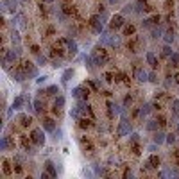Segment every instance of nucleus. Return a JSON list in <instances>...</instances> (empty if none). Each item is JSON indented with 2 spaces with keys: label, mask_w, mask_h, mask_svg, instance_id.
Here are the masks:
<instances>
[{
  "label": "nucleus",
  "mask_w": 179,
  "mask_h": 179,
  "mask_svg": "<svg viewBox=\"0 0 179 179\" xmlns=\"http://www.w3.org/2000/svg\"><path fill=\"white\" fill-rule=\"evenodd\" d=\"M45 79H47V77H45V75H41V77L36 79V82H38V84H41V82H45Z\"/></svg>",
  "instance_id": "36"
},
{
  "label": "nucleus",
  "mask_w": 179,
  "mask_h": 179,
  "mask_svg": "<svg viewBox=\"0 0 179 179\" xmlns=\"http://www.w3.org/2000/svg\"><path fill=\"white\" fill-rule=\"evenodd\" d=\"M41 109H43V102L40 99H36L34 100V111H36V113H40Z\"/></svg>",
  "instance_id": "19"
},
{
  "label": "nucleus",
  "mask_w": 179,
  "mask_h": 179,
  "mask_svg": "<svg viewBox=\"0 0 179 179\" xmlns=\"http://www.w3.org/2000/svg\"><path fill=\"white\" fill-rule=\"evenodd\" d=\"M38 63H40V64H45V63H47V59H45L43 56H38Z\"/></svg>",
  "instance_id": "34"
},
{
  "label": "nucleus",
  "mask_w": 179,
  "mask_h": 179,
  "mask_svg": "<svg viewBox=\"0 0 179 179\" xmlns=\"http://www.w3.org/2000/svg\"><path fill=\"white\" fill-rule=\"evenodd\" d=\"M72 75H73V70H64V73H63V84H66V82L70 81Z\"/></svg>",
  "instance_id": "14"
},
{
  "label": "nucleus",
  "mask_w": 179,
  "mask_h": 179,
  "mask_svg": "<svg viewBox=\"0 0 179 179\" xmlns=\"http://www.w3.org/2000/svg\"><path fill=\"white\" fill-rule=\"evenodd\" d=\"M170 63L174 66H179V54H172L170 56Z\"/></svg>",
  "instance_id": "20"
},
{
  "label": "nucleus",
  "mask_w": 179,
  "mask_h": 179,
  "mask_svg": "<svg viewBox=\"0 0 179 179\" xmlns=\"http://www.w3.org/2000/svg\"><path fill=\"white\" fill-rule=\"evenodd\" d=\"M95 174H100V176H104V168H99V167H95Z\"/></svg>",
  "instance_id": "35"
},
{
  "label": "nucleus",
  "mask_w": 179,
  "mask_h": 179,
  "mask_svg": "<svg viewBox=\"0 0 179 179\" xmlns=\"http://www.w3.org/2000/svg\"><path fill=\"white\" fill-rule=\"evenodd\" d=\"M45 129H36L34 133H32V140H34L38 145H43L45 143V133H43Z\"/></svg>",
  "instance_id": "2"
},
{
  "label": "nucleus",
  "mask_w": 179,
  "mask_h": 179,
  "mask_svg": "<svg viewBox=\"0 0 179 179\" xmlns=\"http://www.w3.org/2000/svg\"><path fill=\"white\" fill-rule=\"evenodd\" d=\"M149 81H150V82H158V75L154 73V72H152V73H149Z\"/></svg>",
  "instance_id": "31"
},
{
  "label": "nucleus",
  "mask_w": 179,
  "mask_h": 179,
  "mask_svg": "<svg viewBox=\"0 0 179 179\" xmlns=\"http://www.w3.org/2000/svg\"><path fill=\"white\" fill-rule=\"evenodd\" d=\"M138 140H140V138H138V134H136V133H133V134H131V142H138Z\"/></svg>",
  "instance_id": "37"
},
{
  "label": "nucleus",
  "mask_w": 179,
  "mask_h": 179,
  "mask_svg": "<svg viewBox=\"0 0 179 179\" xmlns=\"http://www.w3.org/2000/svg\"><path fill=\"white\" fill-rule=\"evenodd\" d=\"M52 66H54V68H59V66H61V61H54V64H52Z\"/></svg>",
  "instance_id": "39"
},
{
  "label": "nucleus",
  "mask_w": 179,
  "mask_h": 179,
  "mask_svg": "<svg viewBox=\"0 0 179 179\" xmlns=\"http://www.w3.org/2000/svg\"><path fill=\"white\" fill-rule=\"evenodd\" d=\"M174 79H176V82H179V73H176V77Z\"/></svg>",
  "instance_id": "40"
},
{
  "label": "nucleus",
  "mask_w": 179,
  "mask_h": 179,
  "mask_svg": "<svg viewBox=\"0 0 179 179\" xmlns=\"http://www.w3.org/2000/svg\"><path fill=\"white\" fill-rule=\"evenodd\" d=\"M21 106H23V99H21V97H16V99L13 100V109H21Z\"/></svg>",
  "instance_id": "11"
},
{
  "label": "nucleus",
  "mask_w": 179,
  "mask_h": 179,
  "mask_svg": "<svg viewBox=\"0 0 179 179\" xmlns=\"http://www.w3.org/2000/svg\"><path fill=\"white\" fill-rule=\"evenodd\" d=\"M134 75H136V79H138L140 82H145V81H149V73L143 70V68H136Z\"/></svg>",
  "instance_id": "5"
},
{
  "label": "nucleus",
  "mask_w": 179,
  "mask_h": 179,
  "mask_svg": "<svg viewBox=\"0 0 179 179\" xmlns=\"http://www.w3.org/2000/svg\"><path fill=\"white\" fill-rule=\"evenodd\" d=\"M66 45H68V50H70L72 54H77V43L73 41V40H68Z\"/></svg>",
  "instance_id": "10"
},
{
  "label": "nucleus",
  "mask_w": 179,
  "mask_h": 179,
  "mask_svg": "<svg viewBox=\"0 0 179 179\" xmlns=\"http://www.w3.org/2000/svg\"><path fill=\"white\" fill-rule=\"evenodd\" d=\"M161 36H163V29L161 27L152 29V38H161Z\"/></svg>",
  "instance_id": "18"
},
{
  "label": "nucleus",
  "mask_w": 179,
  "mask_h": 179,
  "mask_svg": "<svg viewBox=\"0 0 179 179\" xmlns=\"http://www.w3.org/2000/svg\"><path fill=\"white\" fill-rule=\"evenodd\" d=\"M163 38H165V41H167V43H172V41H174V38H176V34H174V31H167Z\"/></svg>",
  "instance_id": "12"
},
{
  "label": "nucleus",
  "mask_w": 179,
  "mask_h": 179,
  "mask_svg": "<svg viewBox=\"0 0 179 179\" xmlns=\"http://www.w3.org/2000/svg\"><path fill=\"white\" fill-rule=\"evenodd\" d=\"M174 52H172V49H170V45H165V49H163V56H167V57H170Z\"/></svg>",
  "instance_id": "25"
},
{
  "label": "nucleus",
  "mask_w": 179,
  "mask_h": 179,
  "mask_svg": "<svg viewBox=\"0 0 179 179\" xmlns=\"http://www.w3.org/2000/svg\"><path fill=\"white\" fill-rule=\"evenodd\" d=\"M172 106H174V113L179 116V100H174V102H172Z\"/></svg>",
  "instance_id": "29"
},
{
  "label": "nucleus",
  "mask_w": 179,
  "mask_h": 179,
  "mask_svg": "<svg viewBox=\"0 0 179 179\" xmlns=\"http://www.w3.org/2000/svg\"><path fill=\"white\" fill-rule=\"evenodd\" d=\"M20 122H21V125H29V124H31V118L25 116V115H20Z\"/></svg>",
  "instance_id": "26"
},
{
  "label": "nucleus",
  "mask_w": 179,
  "mask_h": 179,
  "mask_svg": "<svg viewBox=\"0 0 179 179\" xmlns=\"http://www.w3.org/2000/svg\"><path fill=\"white\" fill-rule=\"evenodd\" d=\"M86 95H88V90H84L82 86H77V88H73V90H72V97H73V99H77V100L86 99Z\"/></svg>",
  "instance_id": "1"
},
{
  "label": "nucleus",
  "mask_w": 179,
  "mask_h": 179,
  "mask_svg": "<svg viewBox=\"0 0 179 179\" xmlns=\"http://www.w3.org/2000/svg\"><path fill=\"white\" fill-rule=\"evenodd\" d=\"M109 45H111V47H118V45H120V38H118V36H109Z\"/></svg>",
  "instance_id": "13"
},
{
  "label": "nucleus",
  "mask_w": 179,
  "mask_h": 179,
  "mask_svg": "<svg viewBox=\"0 0 179 179\" xmlns=\"http://www.w3.org/2000/svg\"><path fill=\"white\" fill-rule=\"evenodd\" d=\"M147 129H149V131H154V129H156V122L150 120L149 124H147Z\"/></svg>",
  "instance_id": "32"
},
{
  "label": "nucleus",
  "mask_w": 179,
  "mask_h": 179,
  "mask_svg": "<svg viewBox=\"0 0 179 179\" xmlns=\"http://www.w3.org/2000/svg\"><path fill=\"white\" fill-rule=\"evenodd\" d=\"M140 113H142L143 116H145V115H149V113H150V104H143V106H142V111H140Z\"/></svg>",
  "instance_id": "23"
},
{
  "label": "nucleus",
  "mask_w": 179,
  "mask_h": 179,
  "mask_svg": "<svg viewBox=\"0 0 179 179\" xmlns=\"http://www.w3.org/2000/svg\"><path fill=\"white\" fill-rule=\"evenodd\" d=\"M177 133H179V124H177Z\"/></svg>",
  "instance_id": "42"
},
{
  "label": "nucleus",
  "mask_w": 179,
  "mask_h": 179,
  "mask_svg": "<svg viewBox=\"0 0 179 179\" xmlns=\"http://www.w3.org/2000/svg\"><path fill=\"white\" fill-rule=\"evenodd\" d=\"M154 142H156L158 145H161L163 142H167V138H165V133H161V131H159V133H156V134H154Z\"/></svg>",
  "instance_id": "9"
},
{
  "label": "nucleus",
  "mask_w": 179,
  "mask_h": 179,
  "mask_svg": "<svg viewBox=\"0 0 179 179\" xmlns=\"http://www.w3.org/2000/svg\"><path fill=\"white\" fill-rule=\"evenodd\" d=\"M11 41L16 43V45H20V34H18V31H13V32H11Z\"/></svg>",
  "instance_id": "16"
},
{
  "label": "nucleus",
  "mask_w": 179,
  "mask_h": 179,
  "mask_svg": "<svg viewBox=\"0 0 179 179\" xmlns=\"http://www.w3.org/2000/svg\"><path fill=\"white\" fill-rule=\"evenodd\" d=\"M124 34H125V36H129V34H134V27H133V25H129V27H125V29H124Z\"/></svg>",
  "instance_id": "28"
},
{
  "label": "nucleus",
  "mask_w": 179,
  "mask_h": 179,
  "mask_svg": "<svg viewBox=\"0 0 179 179\" xmlns=\"http://www.w3.org/2000/svg\"><path fill=\"white\" fill-rule=\"evenodd\" d=\"M156 145H158L156 142L152 143V145H149V150H150V152H154V150H156Z\"/></svg>",
  "instance_id": "38"
},
{
  "label": "nucleus",
  "mask_w": 179,
  "mask_h": 179,
  "mask_svg": "<svg viewBox=\"0 0 179 179\" xmlns=\"http://www.w3.org/2000/svg\"><path fill=\"white\" fill-rule=\"evenodd\" d=\"M63 106H64V97H61V95L56 97V111H57V109H61Z\"/></svg>",
  "instance_id": "15"
},
{
  "label": "nucleus",
  "mask_w": 179,
  "mask_h": 179,
  "mask_svg": "<svg viewBox=\"0 0 179 179\" xmlns=\"http://www.w3.org/2000/svg\"><path fill=\"white\" fill-rule=\"evenodd\" d=\"M131 133V125H129L127 120H122L120 122V127H118V134L120 136H127Z\"/></svg>",
  "instance_id": "3"
},
{
  "label": "nucleus",
  "mask_w": 179,
  "mask_h": 179,
  "mask_svg": "<svg viewBox=\"0 0 179 179\" xmlns=\"http://www.w3.org/2000/svg\"><path fill=\"white\" fill-rule=\"evenodd\" d=\"M176 142V134H168L167 136V143H174Z\"/></svg>",
  "instance_id": "33"
},
{
  "label": "nucleus",
  "mask_w": 179,
  "mask_h": 179,
  "mask_svg": "<svg viewBox=\"0 0 179 179\" xmlns=\"http://www.w3.org/2000/svg\"><path fill=\"white\" fill-rule=\"evenodd\" d=\"M45 165H47V170L50 172V176H52V177H56V176H57V170H54V165L50 163V161H47Z\"/></svg>",
  "instance_id": "17"
},
{
  "label": "nucleus",
  "mask_w": 179,
  "mask_h": 179,
  "mask_svg": "<svg viewBox=\"0 0 179 179\" xmlns=\"http://www.w3.org/2000/svg\"><path fill=\"white\" fill-rule=\"evenodd\" d=\"M54 138H56V140H61V138H63V131H61V129L54 131Z\"/></svg>",
  "instance_id": "30"
},
{
  "label": "nucleus",
  "mask_w": 179,
  "mask_h": 179,
  "mask_svg": "<svg viewBox=\"0 0 179 179\" xmlns=\"http://www.w3.org/2000/svg\"><path fill=\"white\" fill-rule=\"evenodd\" d=\"M116 2H118V0H109V4H116Z\"/></svg>",
  "instance_id": "41"
},
{
  "label": "nucleus",
  "mask_w": 179,
  "mask_h": 179,
  "mask_svg": "<svg viewBox=\"0 0 179 179\" xmlns=\"http://www.w3.org/2000/svg\"><path fill=\"white\" fill-rule=\"evenodd\" d=\"M92 25L97 32H102V31H104V23H102V20H100L99 16H93L92 18Z\"/></svg>",
  "instance_id": "6"
},
{
  "label": "nucleus",
  "mask_w": 179,
  "mask_h": 179,
  "mask_svg": "<svg viewBox=\"0 0 179 179\" xmlns=\"http://www.w3.org/2000/svg\"><path fill=\"white\" fill-rule=\"evenodd\" d=\"M124 25V16L122 14H115L111 18V29H120Z\"/></svg>",
  "instance_id": "4"
},
{
  "label": "nucleus",
  "mask_w": 179,
  "mask_h": 179,
  "mask_svg": "<svg viewBox=\"0 0 179 179\" xmlns=\"http://www.w3.org/2000/svg\"><path fill=\"white\" fill-rule=\"evenodd\" d=\"M147 63L150 64V66H152V68H156L158 66V59H156V56H154V52H147Z\"/></svg>",
  "instance_id": "8"
},
{
  "label": "nucleus",
  "mask_w": 179,
  "mask_h": 179,
  "mask_svg": "<svg viewBox=\"0 0 179 179\" xmlns=\"http://www.w3.org/2000/svg\"><path fill=\"white\" fill-rule=\"evenodd\" d=\"M47 2H50V0H47Z\"/></svg>",
  "instance_id": "43"
},
{
  "label": "nucleus",
  "mask_w": 179,
  "mask_h": 179,
  "mask_svg": "<svg viewBox=\"0 0 179 179\" xmlns=\"http://www.w3.org/2000/svg\"><path fill=\"white\" fill-rule=\"evenodd\" d=\"M47 92H49V95H57V93H59V88H57L56 84H54V86H49V90H47Z\"/></svg>",
  "instance_id": "21"
},
{
  "label": "nucleus",
  "mask_w": 179,
  "mask_h": 179,
  "mask_svg": "<svg viewBox=\"0 0 179 179\" xmlns=\"http://www.w3.org/2000/svg\"><path fill=\"white\" fill-rule=\"evenodd\" d=\"M7 145H9V142H7V136H4V138H2V142H0V149H2V150H7Z\"/></svg>",
  "instance_id": "27"
},
{
  "label": "nucleus",
  "mask_w": 179,
  "mask_h": 179,
  "mask_svg": "<svg viewBox=\"0 0 179 179\" xmlns=\"http://www.w3.org/2000/svg\"><path fill=\"white\" fill-rule=\"evenodd\" d=\"M134 9H133V4H127V6L122 9V14H129V13H133Z\"/></svg>",
  "instance_id": "24"
},
{
  "label": "nucleus",
  "mask_w": 179,
  "mask_h": 179,
  "mask_svg": "<svg viewBox=\"0 0 179 179\" xmlns=\"http://www.w3.org/2000/svg\"><path fill=\"white\" fill-rule=\"evenodd\" d=\"M43 129H45L47 133H54V131H56V125H54V122L50 120V118H47V120H43Z\"/></svg>",
  "instance_id": "7"
},
{
  "label": "nucleus",
  "mask_w": 179,
  "mask_h": 179,
  "mask_svg": "<svg viewBox=\"0 0 179 179\" xmlns=\"http://www.w3.org/2000/svg\"><path fill=\"white\" fill-rule=\"evenodd\" d=\"M149 163H150V167H158V165H159V158H158V156H150Z\"/></svg>",
  "instance_id": "22"
}]
</instances>
